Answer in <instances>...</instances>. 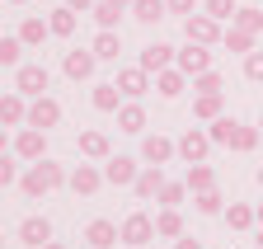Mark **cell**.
<instances>
[{
    "mask_svg": "<svg viewBox=\"0 0 263 249\" xmlns=\"http://www.w3.org/2000/svg\"><path fill=\"white\" fill-rule=\"evenodd\" d=\"M258 132H263V118H258Z\"/></svg>",
    "mask_w": 263,
    "mask_h": 249,
    "instance_id": "obj_52",
    "label": "cell"
},
{
    "mask_svg": "<svg viewBox=\"0 0 263 249\" xmlns=\"http://www.w3.org/2000/svg\"><path fill=\"white\" fill-rule=\"evenodd\" d=\"M94 61H99L94 52H66V61H61V71L71 75V80H89V75H94Z\"/></svg>",
    "mask_w": 263,
    "mask_h": 249,
    "instance_id": "obj_20",
    "label": "cell"
},
{
    "mask_svg": "<svg viewBox=\"0 0 263 249\" xmlns=\"http://www.w3.org/2000/svg\"><path fill=\"white\" fill-rule=\"evenodd\" d=\"M99 183H104V169H94V165H76L71 179H66V188H71L76 198H94V193H99Z\"/></svg>",
    "mask_w": 263,
    "mask_h": 249,
    "instance_id": "obj_9",
    "label": "cell"
},
{
    "mask_svg": "<svg viewBox=\"0 0 263 249\" xmlns=\"http://www.w3.org/2000/svg\"><path fill=\"white\" fill-rule=\"evenodd\" d=\"M47 33H52V28H47V19H38V14H28V19L19 24V38H24V47H38Z\"/></svg>",
    "mask_w": 263,
    "mask_h": 249,
    "instance_id": "obj_26",
    "label": "cell"
},
{
    "mask_svg": "<svg viewBox=\"0 0 263 249\" xmlns=\"http://www.w3.org/2000/svg\"><path fill=\"white\" fill-rule=\"evenodd\" d=\"M193 89H197V94H221L226 85H221L216 71H202V75H193Z\"/></svg>",
    "mask_w": 263,
    "mask_h": 249,
    "instance_id": "obj_39",
    "label": "cell"
},
{
    "mask_svg": "<svg viewBox=\"0 0 263 249\" xmlns=\"http://www.w3.org/2000/svg\"><path fill=\"white\" fill-rule=\"evenodd\" d=\"M235 127H240V122L221 113V118L212 122V127H207V132H212V141H216V146H230V137H235Z\"/></svg>",
    "mask_w": 263,
    "mask_h": 249,
    "instance_id": "obj_34",
    "label": "cell"
},
{
    "mask_svg": "<svg viewBox=\"0 0 263 249\" xmlns=\"http://www.w3.org/2000/svg\"><path fill=\"white\" fill-rule=\"evenodd\" d=\"M0 244H5V235H0Z\"/></svg>",
    "mask_w": 263,
    "mask_h": 249,
    "instance_id": "obj_53",
    "label": "cell"
},
{
    "mask_svg": "<svg viewBox=\"0 0 263 249\" xmlns=\"http://www.w3.org/2000/svg\"><path fill=\"white\" fill-rule=\"evenodd\" d=\"M245 80L263 85V52H249V56H245Z\"/></svg>",
    "mask_w": 263,
    "mask_h": 249,
    "instance_id": "obj_40",
    "label": "cell"
},
{
    "mask_svg": "<svg viewBox=\"0 0 263 249\" xmlns=\"http://www.w3.org/2000/svg\"><path fill=\"white\" fill-rule=\"evenodd\" d=\"M94 19H99V28H118L122 5H113V0H99V5H94Z\"/></svg>",
    "mask_w": 263,
    "mask_h": 249,
    "instance_id": "obj_35",
    "label": "cell"
},
{
    "mask_svg": "<svg viewBox=\"0 0 263 249\" xmlns=\"http://www.w3.org/2000/svg\"><path fill=\"white\" fill-rule=\"evenodd\" d=\"M10 183H19V165L10 155H0V188H10Z\"/></svg>",
    "mask_w": 263,
    "mask_h": 249,
    "instance_id": "obj_42",
    "label": "cell"
},
{
    "mask_svg": "<svg viewBox=\"0 0 263 249\" xmlns=\"http://www.w3.org/2000/svg\"><path fill=\"white\" fill-rule=\"evenodd\" d=\"M118 132L141 137V132H146V108H141V104H122V108H118Z\"/></svg>",
    "mask_w": 263,
    "mask_h": 249,
    "instance_id": "obj_22",
    "label": "cell"
},
{
    "mask_svg": "<svg viewBox=\"0 0 263 249\" xmlns=\"http://www.w3.org/2000/svg\"><path fill=\"white\" fill-rule=\"evenodd\" d=\"M230 24H235V28H245V33H258V28H263V10H254V5H240Z\"/></svg>",
    "mask_w": 263,
    "mask_h": 249,
    "instance_id": "obj_32",
    "label": "cell"
},
{
    "mask_svg": "<svg viewBox=\"0 0 263 249\" xmlns=\"http://www.w3.org/2000/svg\"><path fill=\"white\" fill-rule=\"evenodd\" d=\"M66 179H71V174H66L57 160H47V155H43V160H33V165L19 174V188H24V198L38 202V198H47L52 188H66Z\"/></svg>",
    "mask_w": 263,
    "mask_h": 249,
    "instance_id": "obj_1",
    "label": "cell"
},
{
    "mask_svg": "<svg viewBox=\"0 0 263 249\" xmlns=\"http://www.w3.org/2000/svg\"><path fill=\"white\" fill-rule=\"evenodd\" d=\"M47 85H52L47 66H19V71H14V89H19V94H28V99L47 94Z\"/></svg>",
    "mask_w": 263,
    "mask_h": 249,
    "instance_id": "obj_6",
    "label": "cell"
},
{
    "mask_svg": "<svg viewBox=\"0 0 263 249\" xmlns=\"http://www.w3.org/2000/svg\"><path fill=\"white\" fill-rule=\"evenodd\" d=\"M254 38H258V33H245V28H235V24H230V33H226L221 43H226L230 52H245V56H249V52H254Z\"/></svg>",
    "mask_w": 263,
    "mask_h": 249,
    "instance_id": "obj_33",
    "label": "cell"
},
{
    "mask_svg": "<svg viewBox=\"0 0 263 249\" xmlns=\"http://www.w3.org/2000/svg\"><path fill=\"white\" fill-rule=\"evenodd\" d=\"M10 5H28V0H10Z\"/></svg>",
    "mask_w": 263,
    "mask_h": 249,
    "instance_id": "obj_51",
    "label": "cell"
},
{
    "mask_svg": "<svg viewBox=\"0 0 263 249\" xmlns=\"http://www.w3.org/2000/svg\"><path fill=\"white\" fill-rule=\"evenodd\" d=\"M164 165H141V174H137V183H132V193H137L141 202H151V198H160V188H164Z\"/></svg>",
    "mask_w": 263,
    "mask_h": 249,
    "instance_id": "obj_11",
    "label": "cell"
},
{
    "mask_svg": "<svg viewBox=\"0 0 263 249\" xmlns=\"http://www.w3.org/2000/svg\"><path fill=\"white\" fill-rule=\"evenodd\" d=\"M47 28H52L57 38H71V33H76V10H71V5L52 10V14H47Z\"/></svg>",
    "mask_w": 263,
    "mask_h": 249,
    "instance_id": "obj_28",
    "label": "cell"
},
{
    "mask_svg": "<svg viewBox=\"0 0 263 249\" xmlns=\"http://www.w3.org/2000/svg\"><path fill=\"white\" fill-rule=\"evenodd\" d=\"M66 5H71V10H94L99 0H66Z\"/></svg>",
    "mask_w": 263,
    "mask_h": 249,
    "instance_id": "obj_45",
    "label": "cell"
},
{
    "mask_svg": "<svg viewBox=\"0 0 263 249\" xmlns=\"http://www.w3.org/2000/svg\"><path fill=\"white\" fill-rule=\"evenodd\" d=\"M258 249H263V244H258Z\"/></svg>",
    "mask_w": 263,
    "mask_h": 249,
    "instance_id": "obj_54",
    "label": "cell"
},
{
    "mask_svg": "<svg viewBox=\"0 0 263 249\" xmlns=\"http://www.w3.org/2000/svg\"><path fill=\"white\" fill-rule=\"evenodd\" d=\"M235 10H240L235 0H207V14L212 19H235Z\"/></svg>",
    "mask_w": 263,
    "mask_h": 249,
    "instance_id": "obj_41",
    "label": "cell"
},
{
    "mask_svg": "<svg viewBox=\"0 0 263 249\" xmlns=\"http://www.w3.org/2000/svg\"><path fill=\"white\" fill-rule=\"evenodd\" d=\"M151 240H155V221H151L146 212H132L127 221H122V244H137V249H141V244H151Z\"/></svg>",
    "mask_w": 263,
    "mask_h": 249,
    "instance_id": "obj_10",
    "label": "cell"
},
{
    "mask_svg": "<svg viewBox=\"0 0 263 249\" xmlns=\"http://www.w3.org/2000/svg\"><path fill=\"white\" fill-rule=\"evenodd\" d=\"M141 174V165L132 160V155H108L104 160V183H113V188H132Z\"/></svg>",
    "mask_w": 263,
    "mask_h": 249,
    "instance_id": "obj_3",
    "label": "cell"
},
{
    "mask_svg": "<svg viewBox=\"0 0 263 249\" xmlns=\"http://www.w3.org/2000/svg\"><path fill=\"white\" fill-rule=\"evenodd\" d=\"M174 155H179V141H170V137H160V132L141 141V160H146V165H170Z\"/></svg>",
    "mask_w": 263,
    "mask_h": 249,
    "instance_id": "obj_12",
    "label": "cell"
},
{
    "mask_svg": "<svg viewBox=\"0 0 263 249\" xmlns=\"http://www.w3.org/2000/svg\"><path fill=\"white\" fill-rule=\"evenodd\" d=\"M5 146H10V127L0 122V155H5Z\"/></svg>",
    "mask_w": 263,
    "mask_h": 249,
    "instance_id": "obj_46",
    "label": "cell"
},
{
    "mask_svg": "<svg viewBox=\"0 0 263 249\" xmlns=\"http://www.w3.org/2000/svg\"><path fill=\"white\" fill-rule=\"evenodd\" d=\"M258 188H263V165H258Z\"/></svg>",
    "mask_w": 263,
    "mask_h": 249,
    "instance_id": "obj_50",
    "label": "cell"
},
{
    "mask_svg": "<svg viewBox=\"0 0 263 249\" xmlns=\"http://www.w3.org/2000/svg\"><path fill=\"white\" fill-rule=\"evenodd\" d=\"M43 249H66V244H61V240H47V244H43Z\"/></svg>",
    "mask_w": 263,
    "mask_h": 249,
    "instance_id": "obj_47",
    "label": "cell"
},
{
    "mask_svg": "<svg viewBox=\"0 0 263 249\" xmlns=\"http://www.w3.org/2000/svg\"><path fill=\"white\" fill-rule=\"evenodd\" d=\"M155 235H160V240H179V235H183V216H179V207H160V216H155Z\"/></svg>",
    "mask_w": 263,
    "mask_h": 249,
    "instance_id": "obj_23",
    "label": "cell"
},
{
    "mask_svg": "<svg viewBox=\"0 0 263 249\" xmlns=\"http://www.w3.org/2000/svg\"><path fill=\"white\" fill-rule=\"evenodd\" d=\"M155 89H160V99H179L183 89H188V75H183L179 66H164V71L155 75Z\"/></svg>",
    "mask_w": 263,
    "mask_h": 249,
    "instance_id": "obj_19",
    "label": "cell"
},
{
    "mask_svg": "<svg viewBox=\"0 0 263 249\" xmlns=\"http://www.w3.org/2000/svg\"><path fill=\"white\" fill-rule=\"evenodd\" d=\"M174 249H202V240H193V235H179V240H174Z\"/></svg>",
    "mask_w": 263,
    "mask_h": 249,
    "instance_id": "obj_44",
    "label": "cell"
},
{
    "mask_svg": "<svg viewBox=\"0 0 263 249\" xmlns=\"http://www.w3.org/2000/svg\"><path fill=\"white\" fill-rule=\"evenodd\" d=\"M254 216H258V226H263V202H258V207H254Z\"/></svg>",
    "mask_w": 263,
    "mask_h": 249,
    "instance_id": "obj_48",
    "label": "cell"
},
{
    "mask_svg": "<svg viewBox=\"0 0 263 249\" xmlns=\"http://www.w3.org/2000/svg\"><path fill=\"white\" fill-rule=\"evenodd\" d=\"M80 155H85V160H108L113 146H108V137L99 132V127H85L80 132Z\"/></svg>",
    "mask_w": 263,
    "mask_h": 249,
    "instance_id": "obj_17",
    "label": "cell"
},
{
    "mask_svg": "<svg viewBox=\"0 0 263 249\" xmlns=\"http://www.w3.org/2000/svg\"><path fill=\"white\" fill-rule=\"evenodd\" d=\"M28 94H19V89H14V94H0V122H5V127H24V122H28V104H24Z\"/></svg>",
    "mask_w": 263,
    "mask_h": 249,
    "instance_id": "obj_16",
    "label": "cell"
},
{
    "mask_svg": "<svg viewBox=\"0 0 263 249\" xmlns=\"http://www.w3.org/2000/svg\"><path fill=\"white\" fill-rule=\"evenodd\" d=\"M164 14H170L164 0H132V19H141V24H160Z\"/></svg>",
    "mask_w": 263,
    "mask_h": 249,
    "instance_id": "obj_25",
    "label": "cell"
},
{
    "mask_svg": "<svg viewBox=\"0 0 263 249\" xmlns=\"http://www.w3.org/2000/svg\"><path fill=\"white\" fill-rule=\"evenodd\" d=\"M216 141H212V132H202V127H188L183 137H179V160L183 165H197V160H207V150H212Z\"/></svg>",
    "mask_w": 263,
    "mask_h": 249,
    "instance_id": "obj_5",
    "label": "cell"
},
{
    "mask_svg": "<svg viewBox=\"0 0 263 249\" xmlns=\"http://www.w3.org/2000/svg\"><path fill=\"white\" fill-rule=\"evenodd\" d=\"M174 56H179V52H174L170 43H151V47L141 52V66H146L151 75H160L164 66H174Z\"/></svg>",
    "mask_w": 263,
    "mask_h": 249,
    "instance_id": "obj_18",
    "label": "cell"
},
{
    "mask_svg": "<svg viewBox=\"0 0 263 249\" xmlns=\"http://www.w3.org/2000/svg\"><path fill=\"white\" fill-rule=\"evenodd\" d=\"M118 89L127 99H141L146 89H151V71L146 66H127V71H118Z\"/></svg>",
    "mask_w": 263,
    "mask_h": 249,
    "instance_id": "obj_15",
    "label": "cell"
},
{
    "mask_svg": "<svg viewBox=\"0 0 263 249\" xmlns=\"http://www.w3.org/2000/svg\"><path fill=\"white\" fill-rule=\"evenodd\" d=\"M24 56V38H0V66H19Z\"/></svg>",
    "mask_w": 263,
    "mask_h": 249,
    "instance_id": "obj_36",
    "label": "cell"
},
{
    "mask_svg": "<svg viewBox=\"0 0 263 249\" xmlns=\"http://www.w3.org/2000/svg\"><path fill=\"white\" fill-rule=\"evenodd\" d=\"M118 99H122L118 80H113V85H94V108H99V113H118V108H122Z\"/></svg>",
    "mask_w": 263,
    "mask_h": 249,
    "instance_id": "obj_29",
    "label": "cell"
},
{
    "mask_svg": "<svg viewBox=\"0 0 263 249\" xmlns=\"http://www.w3.org/2000/svg\"><path fill=\"white\" fill-rule=\"evenodd\" d=\"M113 5H122V10H132V0H113Z\"/></svg>",
    "mask_w": 263,
    "mask_h": 249,
    "instance_id": "obj_49",
    "label": "cell"
},
{
    "mask_svg": "<svg viewBox=\"0 0 263 249\" xmlns=\"http://www.w3.org/2000/svg\"><path fill=\"white\" fill-rule=\"evenodd\" d=\"M221 216H226V226H230V231H249V226L258 221V216H254V207H245V202H230Z\"/></svg>",
    "mask_w": 263,
    "mask_h": 249,
    "instance_id": "obj_27",
    "label": "cell"
},
{
    "mask_svg": "<svg viewBox=\"0 0 263 249\" xmlns=\"http://www.w3.org/2000/svg\"><path fill=\"white\" fill-rule=\"evenodd\" d=\"M14 155H19V160H43V155H47V132L43 127H28V122H24V127H19V137H14Z\"/></svg>",
    "mask_w": 263,
    "mask_h": 249,
    "instance_id": "obj_4",
    "label": "cell"
},
{
    "mask_svg": "<svg viewBox=\"0 0 263 249\" xmlns=\"http://www.w3.org/2000/svg\"><path fill=\"white\" fill-rule=\"evenodd\" d=\"M183 198H188V183H164L160 188V207H183Z\"/></svg>",
    "mask_w": 263,
    "mask_h": 249,
    "instance_id": "obj_38",
    "label": "cell"
},
{
    "mask_svg": "<svg viewBox=\"0 0 263 249\" xmlns=\"http://www.w3.org/2000/svg\"><path fill=\"white\" fill-rule=\"evenodd\" d=\"M164 5H170V14H193L197 0H164Z\"/></svg>",
    "mask_w": 263,
    "mask_h": 249,
    "instance_id": "obj_43",
    "label": "cell"
},
{
    "mask_svg": "<svg viewBox=\"0 0 263 249\" xmlns=\"http://www.w3.org/2000/svg\"><path fill=\"white\" fill-rule=\"evenodd\" d=\"M193 202H197V212H202V216H221V212H226V198H221L216 188H207V193H193Z\"/></svg>",
    "mask_w": 263,
    "mask_h": 249,
    "instance_id": "obj_31",
    "label": "cell"
},
{
    "mask_svg": "<svg viewBox=\"0 0 263 249\" xmlns=\"http://www.w3.org/2000/svg\"><path fill=\"white\" fill-rule=\"evenodd\" d=\"M89 52H94L99 61H118V52H122V38H118V28H99V38L89 43Z\"/></svg>",
    "mask_w": 263,
    "mask_h": 249,
    "instance_id": "obj_21",
    "label": "cell"
},
{
    "mask_svg": "<svg viewBox=\"0 0 263 249\" xmlns=\"http://www.w3.org/2000/svg\"><path fill=\"white\" fill-rule=\"evenodd\" d=\"M258 137H263L258 127H235V137H230V150H254Z\"/></svg>",
    "mask_w": 263,
    "mask_h": 249,
    "instance_id": "obj_37",
    "label": "cell"
},
{
    "mask_svg": "<svg viewBox=\"0 0 263 249\" xmlns=\"http://www.w3.org/2000/svg\"><path fill=\"white\" fill-rule=\"evenodd\" d=\"M174 66H179V71H183V75L193 80V75H202V71H212V52H207L202 43H188V47H183V52L174 56Z\"/></svg>",
    "mask_w": 263,
    "mask_h": 249,
    "instance_id": "obj_8",
    "label": "cell"
},
{
    "mask_svg": "<svg viewBox=\"0 0 263 249\" xmlns=\"http://www.w3.org/2000/svg\"><path fill=\"white\" fill-rule=\"evenodd\" d=\"M183 38L202 43V47H216L226 33H221V19H212V14H183Z\"/></svg>",
    "mask_w": 263,
    "mask_h": 249,
    "instance_id": "obj_2",
    "label": "cell"
},
{
    "mask_svg": "<svg viewBox=\"0 0 263 249\" xmlns=\"http://www.w3.org/2000/svg\"><path fill=\"white\" fill-rule=\"evenodd\" d=\"M85 240H89V249H113V244L122 240V226H113L108 216H99V221L85 226Z\"/></svg>",
    "mask_w": 263,
    "mask_h": 249,
    "instance_id": "obj_13",
    "label": "cell"
},
{
    "mask_svg": "<svg viewBox=\"0 0 263 249\" xmlns=\"http://www.w3.org/2000/svg\"><path fill=\"white\" fill-rule=\"evenodd\" d=\"M221 108H226L221 94H197V99H193V118H202V122H216Z\"/></svg>",
    "mask_w": 263,
    "mask_h": 249,
    "instance_id": "obj_30",
    "label": "cell"
},
{
    "mask_svg": "<svg viewBox=\"0 0 263 249\" xmlns=\"http://www.w3.org/2000/svg\"><path fill=\"white\" fill-rule=\"evenodd\" d=\"M57 122H61V104H57L52 94H38V99L28 104V127H43V132H52Z\"/></svg>",
    "mask_w": 263,
    "mask_h": 249,
    "instance_id": "obj_7",
    "label": "cell"
},
{
    "mask_svg": "<svg viewBox=\"0 0 263 249\" xmlns=\"http://www.w3.org/2000/svg\"><path fill=\"white\" fill-rule=\"evenodd\" d=\"M183 183H188V193H207V188H216V169L197 160V165H188V179Z\"/></svg>",
    "mask_w": 263,
    "mask_h": 249,
    "instance_id": "obj_24",
    "label": "cell"
},
{
    "mask_svg": "<svg viewBox=\"0 0 263 249\" xmlns=\"http://www.w3.org/2000/svg\"><path fill=\"white\" fill-rule=\"evenodd\" d=\"M19 240L28 249H43L52 240V221H47V216H24V221H19Z\"/></svg>",
    "mask_w": 263,
    "mask_h": 249,
    "instance_id": "obj_14",
    "label": "cell"
}]
</instances>
